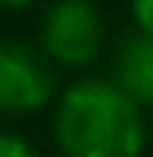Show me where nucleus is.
<instances>
[{"label":"nucleus","instance_id":"7ed1b4c3","mask_svg":"<svg viewBox=\"0 0 153 157\" xmlns=\"http://www.w3.org/2000/svg\"><path fill=\"white\" fill-rule=\"evenodd\" d=\"M51 99V73L29 44L0 40V110L33 113Z\"/></svg>","mask_w":153,"mask_h":157},{"label":"nucleus","instance_id":"0eeeda50","mask_svg":"<svg viewBox=\"0 0 153 157\" xmlns=\"http://www.w3.org/2000/svg\"><path fill=\"white\" fill-rule=\"evenodd\" d=\"M0 4H7V7H22V4H33V0H0Z\"/></svg>","mask_w":153,"mask_h":157},{"label":"nucleus","instance_id":"f257e3e1","mask_svg":"<svg viewBox=\"0 0 153 157\" xmlns=\"http://www.w3.org/2000/svg\"><path fill=\"white\" fill-rule=\"evenodd\" d=\"M55 135L66 157H139L146 146L142 102L117 80H80L58 102Z\"/></svg>","mask_w":153,"mask_h":157},{"label":"nucleus","instance_id":"423d86ee","mask_svg":"<svg viewBox=\"0 0 153 157\" xmlns=\"http://www.w3.org/2000/svg\"><path fill=\"white\" fill-rule=\"evenodd\" d=\"M131 11H135L139 33H150L153 37V0H131Z\"/></svg>","mask_w":153,"mask_h":157},{"label":"nucleus","instance_id":"f03ea898","mask_svg":"<svg viewBox=\"0 0 153 157\" xmlns=\"http://www.w3.org/2000/svg\"><path fill=\"white\" fill-rule=\"evenodd\" d=\"M40 40L51 59H58L66 66H88L102 51L106 26L91 0H58L44 15Z\"/></svg>","mask_w":153,"mask_h":157},{"label":"nucleus","instance_id":"20e7f679","mask_svg":"<svg viewBox=\"0 0 153 157\" xmlns=\"http://www.w3.org/2000/svg\"><path fill=\"white\" fill-rule=\"evenodd\" d=\"M117 84L131 99H139L142 106H153V37L150 33L124 40V48L117 51Z\"/></svg>","mask_w":153,"mask_h":157},{"label":"nucleus","instance_id":"39448f33","mask_svg":"<svg viewBox=\"0 0 153 157\" xmlns=\"http://www.w3.org/2000/svg\"><path fill=\"white\" fill-rule=\"evenodd\" d=\"M0 157H37V154L26 139H18L11 132H0Z\"/></svg>","mask_w":153,"mask_h":157}]
</instances>
